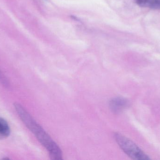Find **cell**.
<instances>
[{
    "mask_svg": "<svg viewBox=\"0 0 160 160\" xmlns=\"http://www.w3.org/2000/svg\"><path fill=\"white\" fill-rule=\"evenodd\" d=\"M14 106L22 121L34 134L39 142L48 150L52 159H62V150L50 135L37 123L22 105L19 103H15Z\"/></svg>",
    "mask_w": 160,
    "mask_h": 160,
    "instance_id": "1",
    "label": "cell"
},
{
    "mask_svg": "<svg viewBox=\"0 0 160 160\" xmlns=\"http://www.w3.org/2000/svg\"><path fill=\"white\" fill-rule=\"evenodd\" d=\"M116 142L121 149L132 159L148 160L150 158L135 143L118 132L114 134Z\"/></svg>",
    "mask_w": 160,
    "mask_h": 160,
    "instance_id": "2",
    "label": "cell"
},
{
    "mask_svg": "<svg viewBox=\"0 0 160 160\" xmlns=\"http://www.w3.org/2000/svg\"><path fill=\"white\" fill-rule=\"evenodd\" d=\"M128 105V100L121 97H117L111 100L109 102V107L112 111L118 113L122 111Z\"/></svg>",
    "mask_w": 160,
    "mask_h": 160,
    "instance_id": "3",
    "label": "cell"
},
{
    "mask_svg": "<svg viewBox=\"0 0 160 160\" xmlns=\"http://www.w3.org/2000/svg\"><path fill=\"white\" fill-rule=\"evenodd\" d=\"M135 2L141 7L160 9V0H135Z\"/></svg>",
    "mask_w": 160,
    "mask_h": 160,
    "instance_id": "4",
    "label": "cell"
},
{
    "mask_svg": "<svg viewBox=\"0 0 160 160\" xmlns=\"http://www.w3.org/2000/svg\"><path fill=\"white\" fill-rule=\"evenodd\" d=\"M10 134V128L7 122L0 117V140L6 138Z\"/></svg>",
    "mask_w": 160,
    "mask_h": 160,
    "instance_id": "5",
    "label": "cell"
},
{
    "mask_svg": "<svg viewBox=\"0 0 160 160\" xmlns=\"http://www.w3.org/2000/svg\"><path fill=\"white\" fill-rule=\"evenodd\" d=\"M0 83L6 87H8L9 85L8 81V80L6 77L4 75L3 73L1 71V70H0Z\"/></svg>",
    "mask_w": 160,
    "mask_h": 160,
    "instance_id": "6",
    "label": "cell"
}]
</instances>
